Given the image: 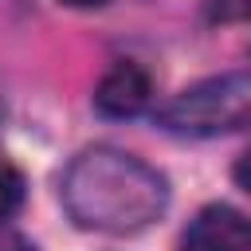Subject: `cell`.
<instances>
[{"label": "cell", "instance_id": "obj_2", "mask_svg": "<svg viewBox=\"0 0 251 251\" xmlns=\"http://www.w3.org/2000/svg\"><path fill=\"white\" fill-rule=\"evenodd\" d=\"M157 122L180 137H220L251 122V71H224L173 94Z\"/></svg>", "mask_w": 251, "mask_h": 251}, {"label": "cell", "instance_id": "obj_4", "mask_svg": "<svg viewBox=\"0 0 251 251\" xmlns=\"http://www.w3.org/2000/svg\"><path fill=\"white\" fill-rule=\"evenodd\" d=\"M153 98V78L141 63H114L94 86V110L102 118H137Z\"/></svg>", "mask_w": 251, "mask_h": 251}, {"label": "cell", "instance_id": "obj_7", "mask_svg": "<svg viewBox=\"0 0 251 251\" xmlns=\"http://www.w3.org/2000/svg\"><path fill=\"white\" fill-rule=\"evenodd\" d=\"M59 4H67V8H102L110 0H59Z\"/></svg>", "mask_w": 251, "mask_h": 251}, {"label": "cell", "instance_id": "obj_6", "mask_svg": "<svg viewBox=\"0 0 251 251\" xmlns=\"http://www.w3.org/2000/svg\"><path fill=\"white\" fill-rule=\"evenodd\" d=\"M231 176H235V184H239V188H243V192L251 196V149H247V153H243V157L235 161V169H231Z\"/></svg>", "mask_w": 251, "mask_h": 251}, {"label": "cell", "instance_id": "obj_5", "mask_svg": "<svg viewBox=\"0 0 251 251\" xmlns=\"http://www.w3.org/2000/svg\"><path fill=\"white\" fill-rule=\"evenodd\" d=\"M24 196H27V180L16 165L0 161V224L12 220L20 208H24Z\"/></svg>", "mask_w": 251, "mask_h": 251}, {"label": "cell", "instance_id": "obj_1", "mask_svg": "<svg viewBox=\"0 0 251 251\" xmlns=\"http://www.w3.org/2000/svg\"><path fill=\"white\" fill-rule=\"evenodd\" d=\"M59 200L75 227L102 235H137L157 224L169 208V180L149 161L94 145L82 149L59 180Z\"/></svg>", "mask_w": 251, "mask_h": 251}, {"label": "cell", "instance_id": "obj_3", "mask_svg": "<svg viewBox=\"0 0 251 251\" xmlns=\"http://www.w3.org/2000/svg\"><path fill=\"white\" fill-rule=\"evenodd\" d=\"M176 251H251V224L231 204H204L180 231Z\"/></svg>", "mask_w": 251, "mask_h": 251}]
</instances>
